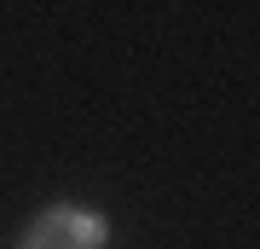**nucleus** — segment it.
Listing matches in <instances>:
<instances>
[{"instance_id":"f257e3e1","label":"nucleus","mask_w":260,"mask_h":249,"mask_svg":"<svg viewBox=\"0 0 260 249\" xmlns=\"http://www.w3.org/2000/svg\"><path fill=\"white\" fill-rule=\"evenodd\" d=\"M104 243H110L104 214L75 209V203H52V209H41L35 220L23 226V238H18V249H104Z\"/></svg>"}]
</instances>
